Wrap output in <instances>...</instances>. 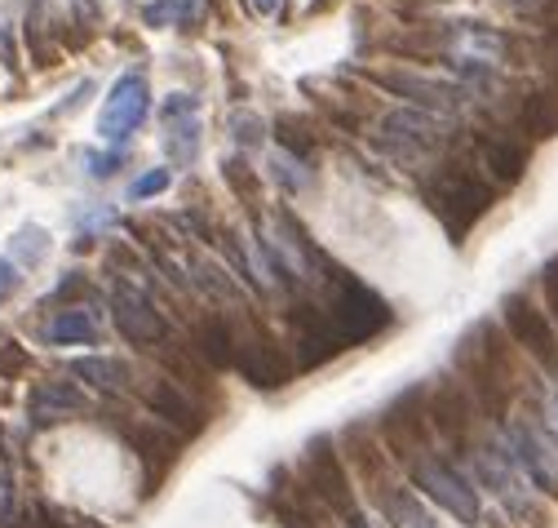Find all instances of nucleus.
<instances>
[{
  "instance_id": "f257e3e1",
  "label": "nucleus",
  "mask_w": 558,
  "mask_h": 528,
  "mask_svg": "<svg viewBox=\"0 0 558 528\" xmlns=\"http://www.w3.org/2000/svg\"><path fill=\"white\" fill-rule=\"evenodd\" d=\"M328 324H332V334L341 338V347H360L368 338H377L381 328L390 324V307L355 276H345L337 272L332 276V289H328Z\"/></svg>"
},
{
  "instance_id": "f03ea898",
  "label": "nucleus",
  "mask_w": 558,
  "mask_h": 528,
  "mask_svg": "<svg viewBox=\"0 0 558 528\" xmlns=\"http://www.w3.org/2000/svg\"><path fill=\"white\" fill-rule=\"evenodd\" d=\"M457 364H461V377L470 382V391L478 395V405L487 413H506L510 369H506V351L497 347V328L493 324H478L474 334L457 347Z\"/></svg>"
},
{
  "instance_id": "7ed1b4c3",
  "label": "nucleus",
  "mask_w": 558,
  "mask_h": 528,
  "mask_svg": "<svg viewBox=\"0 0 558 528\" xmlns=\"http://www.w3.org/2000/svg\"><path fill=\"white\" fill-rule=\"evenodd\" d=\"M448 68L461 72V76H483L493 68H506L514 58V36H506L501 27H487V23H448L439 32V45H435Z\"/></svg>"
},
{
  "instance_id": "20e7f679",
  "label": "nucleus",
  "mask_w": 558,
  "mask_h": 528,
  "mask_svg": "<svg viewBox=\"0 0 558 528\" xmlns=\"http://www.w3.org/2000/svg\"><path fill=\"white\" fill-rule=\"evenodd\" d=\"M257 249L266 257V272H275L284 285H298V280H315V244L306 240V231L298 227L293 214L279 209L270 223H257Z\"/></svg>"
},
{
  "instance_id": "39448f33",
  "label": "nucleus",
  "mask_w": 558,
  "mask_h": 528,
  "mask_svg": "<svg viewBox=\"0 0 558 528\" xmlns=\"http://www.w3.org/2000/svg\"><path fill=\"white\" fill-rule=\"evenodd\" d=\"M430 209L444 218L452 236H465L487 209H493V187L465 169H448L444 178L430 182Z\"/></svg>"
},
{
  "instance_id": "423d86ee",
  "label": "nucleus",
  "mask_w": 558,
  "mask_h": 528,
  "mask_svg": "<svg viewBox=\"0 0 558 528\" xmlns=\"http://www.w3.org/2000/svg\"><path fill=\"white\" fill-rule=\"evenodd\" d=\"M430 413H426V391L422 386H412V391H403V395H395V400L386 405V413H381V444L399 457V461H412L416 457H426L430 448V422H426Z\"/></svg>"
},
{
  "instance_id": "0eeeda50",
  "label": "nucleus",
  "mask_w": 558,
  "mask_h": 528,
  "mask_svg": "<svg viewBox=\"0 0 558 528\" xmlns=\"http://www.w3.org/2000/svg\"><path fill=\"white\" fill-rule=\"evenodd\" d=\"M412 484L422 489L435 506H444L457 524H478V493L470 489V480L452 467V461H444V457H435V453H426V457H416L412 461Z\"/></svg>"
},
{
  "instance_id": "6e6552de",
  "label": "nucleus",
  "mask_w": 558,
  "mask_h": 528,
  "mask_svg": "<svg viewBox=\"0 0 558 528\" xmlns=\"http://www.w3.org/2000/svg\"><path fill=\"white\" fill-rule=\"evenodd\" d=\"M506 448H510V457L519 461V471L536 489L558 493V435L554 431H545L532 418H514L506 427Z\"/></svg>"
},
{
  "instance_id": "1a4fd4ad",
  "label": "nucleus",
  "mask_w": 558,
  "mask_h": 528,
  "mask_svg": "<svg viewBox=\"0 0 558 528\" xmlns=\"http://www.w3.org/2000/svg\"><path fill=\"white\" fill-rule=\"evenodd\" d=\"M302 471H306V489L315 493V502H324V506H328V511H337L341 519L351 515V511H360V506H355L351 476H345V461H341V453L332 448V440H328V435H319V440H311V444H306Z\"/></svg>"
},
{
  "instance_id": "9d476101",
  "label": "nucleus",
  "mask_w": 558,
  "mask_h": 528,
  "mask_svg": "<svg viewBox=\"0 0 558 528\" xmlns=\"http://www.w3.org/2000/svg\"><path fill=\"white\" fill-rule=\"evenodd\" d=\"M474 471H478L483 489H493V497H497L514 519H527V515H532L527 476L519 471V461L510 457L506 444H478V448H474Z\"/></svg>"
},
{
  "instance_id": "9b49d317",
  "label": "nucleus",
  "mask_w": 558,
  "mask_h": 528,
  "mask_svg": "<svg viewBox=\"0 0 558 528\" xmlns=\"http://www.w3.org/2000/svg\"><path fill=\"white\" fill-rule=\"evenodd\" d=\"M111 320H116L120 334L129 343H137V347H160L169 338V324L156 311V302L147 298V289H137L129 280L111 285Z\"/></svg>"
},
{
  "instance_id": "f8f14e48",
  "label": "nucleus",
  "mask_w": 558,
  "mask_h": 528,
  "mask_svg": "<svg viewBox=\"0 0 558 528\" xmlns=\"http://www.w3.org/2000/svg\"><path fill=\"white\" fill-rule=\"evenodd\" d=\"M501 320H506V328H510V338H514L532 360H541L545 369L558 364L554 324H549V315H545L536 302H527L523 293H510V298L501 302Z\"/></svg>"
},
{
  "instance_id": "ddd939ff",
  "label": "nucleus",
  "mask_w": 558,
  "mask_h": 528,
  "mask_svg": "<svg viewBox=\"0 0 558 528\" xmlns=\"http://www.w3.org/2000/svg\"><path fill=\"white\" fill-rule=\"evenodd\" d=\"M151 98V89H147V81L137 76V72H124L116 85H111V94H107V103H102V116H98V134L107 139V143H124L137 124L147 120V103Z\"/></svg>"
},
{
  "instance_id": "4468645a",
  "label": "nucleus",
  "mask_w": 558,
  "mask_h": 528,
  "mask_svg": "<svg viewBox=\"0 0 558 528\" xmlns=\"http://www.w3.org/2000/svg\"><path fill=\"white\" fill-rule=\"evenodd\" d=\"M444 139H448L444 120L430 116V111H416V107L412 111H390L381 120V143L399 156H435L444 147Z\"/></svg>"
},
{
  "instance_id": "2eb2a0df",
  "label": "nucleus",
  "mask_w": 558,
  "mask_h": 528,
  "mask_svg": "<svg viewBox=\"0 0 558 528\" xmlns=\"http://www.w3.org/2000/svg\"><path fill=\"white\" fill-rule=\"evenodd\" d=\"M368 81L395 98H408L422 111L439 116V111H457L465 107V85H448V81H430V76H403V72H368Z\"/></svg>"
},
{
  "instance_id": "dca6fc26",
  "label": "nucleus",
  "mask_w": 558,
  "mask_h": 528,
  "mask_svg": "<svg viewBox=\"0 0 558 528\" xmlns=\"http://www.w3.org/2000/svg\"><path fill=\"white\" fill-rule=\"evenodd\" d=\"M85 391L76 386V382H66V377H49V382H36L32 386V395H27V418H32V427H58V422H66V418H76V413H85Z\"/></svg>"
},
{
  "instance_id": "f3484780",
  "label": "nucleus",
  "mask_w": 558,
  "mask_h": 528,
  "mask_svg": "<svg viewBox=\"0 0 558 528\" xmlns=\"http://www.w3.org/2000/svg\"><path fill=\"white\" fill-rule=\"evenodd\" d=\"M143 405H147L160 422L178 427L182 435H199V431H204V409L191 400V395H186L173 377H151V382L143 386Z\"/></svg>"
},
{
  "instance_id": "a211bd4d",
  "label": "nucleus",
  "mask_w": 558,
  "mask_h": 528,
  "mask_svg": "<svg viewBox=\"0 0 558 528\" xmlns=\"http://www.w3.org/2000/svg\"><path fill=\"white\" fill-rule=\"evenodd\" d=\"M293 347H298V369H324L328 360H337L345 347L332 334L328 315H315L311 307L293 311Z\"/></svg>"
},
{
  "instance_id": "6ab92c4d",
  "label": "nucleus",
  "mask_w": 558,
  "mask_h": 528,
  "mask_svg": "<svg viewBox=\"0 0 558 528\" xmlns=\"http://www.w3.org/2000/svg\"><path fill=\"white\" fill-rule=\"evenodd\" d=\"M235 369L244 373V382H253L257 391H275V386H289V360L284 356H279V347L262 334V328H257V334L253 338H244L240 343V351H235Z\"/></svg>"
},
{
  "instance_id": "aec40b11",
  "label": "nucleus",
  "mask_w": 558,
  "mask_h": 528,
  "mask_svg": "<svg viewBox=\"0 0 558 528\" xmlns=\"http://www.w3.org/2000/svg\"><path fill=\"white\" fill-rule=\"evenodd\" d=\"M165 147L178 165L195 160L199 152V103L191 94H169L165 98Z\"/></svg>"
},
{
  "instance_id": "412c9836",
  "label": "nucleus",
  "mask_w": 558,
  "mask_h": 528,
  "mask_svg": "<svg viewBox=\"0 0 558 528\" xmlns=\"http://www.w3.org/2000/svg\"><path fill=\"white\" fill-rule=\"evenodd\" d=\"M426 413H430L435 431H439L448 444H465V435H470V395H465L457 382H444V386L430 395Z\"/></svg>"
},
{
  "instance_id": "4be33fe9",
  "label": "nucleus",
  "mask_w": 558,
  "mask_h": 528,
  "mask_svg": "<svg viewBox=\"0 0 558 528\" xmlns=\"http://www.w3.org/2000/svg\"><path fill=\"white\" fill-rule=\"evenodd\" d=\"M124 440L137 448V457H143V467H147V493H156V484L165 480V471L173 467V457H178L173 435L156 431V427H124Z\"/></svg>"
},
{
  "instance_id": "5701e85b",
  "label": "nucleus",
  "mask_w": 558,
  "mask_h": 528,
  "mask_svg": "<svg viewBox=\"0 0 558 528\" xmlns=\"http://www.w3.org/2000/svg\"><path fill=\"white\" fill-rule=\"evenodd\" d=\"M208 369H231L235 364V351H240V338L227 315H204L195 324V347H191Z\"/></svg>"
},
{
  "instance_id": "b1692460",
  "label": "nucleus",
  "mask_w": 558,
  "mask_h": 528,
  "mask_svg": "<svg viewBox=\"0 0 558 528\" xmlns=\"http://www.w3.org/2000/svg\"><path fill=\"white\" fill-rule=\"evenodd\" d=\"M377 502H381V515L390 528H439L435 515L422 506V497H412L395 480H377Z\"/></svg>"
},
{
  "instance_id": "393cba45",
  "label": "nucleus",
  "mask_w": 558,
  "mask_h": 528,
  "mask_svg": "<svg viewBox=\"0 0 558 528\" xmlns=\"http://www.w3.org/2000/svg\"><path fill=\"white\" fill-rule=\"evenodd\" d=\"M102 338V328L89 311L81 307H66V311H53V320L45 324V343L49 347H89Z\"/></svg>"
},
{
  "instance_id": "a878e982",
  "label": "nucleus",
  "mask_w": 558,
  "mask_h": 528,
  "mask_svg": "<svg viewBox=\"0 0 558 528\" xmlns=\"http://www.w3.org/2000/svg\"><path fill=\"white\" fill-rule=\"evenodd\" d=\"M483 169L493 173V182L501 187H514L527 169V147L514 143V139H487L483 143Z\"/></svg>"
},
{
  "instance_id": "bb28decb",
  "label": "nucleus",
  "mask_w": 558,
  "mask_h": 528,
  "mask_svg": "<svg viewBox=\"0 0 558 528\" xmlns=\"http://www.w3.org/2000/svg\"><path fill=\"white\" fill-rule=\"evenodd\" d=\"M519 129L527 139H554L558 134V89H536L519 107Z\"/></svg>"
},
{
  "instance_id": "cd10ccee",
  "label": "nucleus",
  "mask_w": 558,
  "mask_h": 528,
  "mask_svg": "<svg viewBox=\"0 0 558 528\" xmlns=\"http://www.w3.org/2000/svg\"><path fill=\"white\" fill-rule=\"evenodd\" d=\"M208 14V0H151L143 10V23L147 27H178V32H191L199 27Z\"/></svg>"
},
{
  "instance_id": "c85d7f7f",
  "label": "nucleus",
  "mask_w": 558,
  "mask_h": 528,
  "mask_svg": "<svg viewBox=\"0 0 558 528\" xmlns=\"http://www.w3.org/2000/svg\"><path fill=\"white\" fill-rule=\"evenodd\" d=\"M72 377H81V382H89L94 391H107V395H116V391H124V386L133 382L129 364H120V360H111V356L72 360Z\"/></svg>"
},
{
  "instance_id": "c756f323",
  "label": "nucleus",
  "mask_w": 558,
  "mask_h": 528,
  "mask_svg": "<svg viewBox=\"0 0 558 528\" xmlns=\"http://www.w3.org/2000/svg\"><path fill=\"white\" fill-rule=\"evenodd\" d=\"M165 343H169V338H165ZM165 343H160V347H165ZM160 360H165V369L173 373L178 386H182V382H186V386H204V360L191 356L186 347H165Z\"/></svg>"
},
{
  "instance_id": "7c9ffc66",
  "label": "nucleus",
  "mask_w": 558,
  "mask_h": 528,
  "mask_svg": "<svg viewBox=\"0 0 558 528\" xmlns=\"http://www.w3.org/2000/svg\"><path fill=\"white\" fill-rule=\"evenodd\" d=\"M298 169H306V160H298V156H289V152L275 156V178L284 182L289 191H306V187H311V173H298Z\"/></svg>"
},
{
  "instance_id": "2f4dec72",
  "label": "nucleus",
  "mask_w": 558,
  "mask_h": 528,
  "mask_svg": "<svg viewBox=\"0 0 558 528\" xmlns=\"http://www.w3.org/2000/svg\"><path fill=\"white\" fill-rule=\"evenodd\" d=\"M195 280H199V289H204V293L214 289V298H222V302H231V298H235V285H231V280H222V272H218V267H208V262H195Z\"/></svg>"
},
{
  "instance_id": "473e14b6",
  "label": "nucleus",
  "mask_w": 558,
  "mask_h": 528,
  "mask_svg": "<svg viewBox=\"0 0 558 528\" xmlns=\"http://www.w3.org/2000/svg\"><path fill=\"white\" fill-rule=\"evenodd\" d=\"M169 182H173V173H169V169H151V173H143V178H133L129 195H133V201H151V195H160Z\"/></svg>"
},
{
  "instance_id": "72a5a7b5",
  "label": "nucleus",
  "mask_w": 558,
  "mask_h": 528,
  "mask_svg": "<svg viewBox=\"0 0 558 528\" xmlns=\"http://www.w3.org/2000/svg\"><path fill=\"white\" fill-rule=\"evenodd\" d=\"M45 528H107L89 515H76V511H62V506H49L45 511Z\"/></svg>"
},
{
  "instance_id": "f704fd0d",
  "label": "nucleus",
  "mask_w": 558,
  "mask_h": 528,
  "mask_svg": "<svg viewBox=\"0 0 558 528\" xmlns=\"http://www.w3.org/2000/svg\"><path fill=\"white\" fill-rule=\"evenodd\" d=\"M27 364L32 360H27V351L19 343H0V377H19Z\"/></svg>"
},
{
  "instance_id": "c9c22d12",
  "label": "nucleus",
  "mask_w": 558,
  "mask_h": 528,
  "mask_svg": "<svg viewBox=\"0 0 558 528\" xmlns=\"http://www.w3.org/2000/svg\"><path fill=\"white\" fill-rule=\"evenodd\" d=\"M227 178H231V187H235L240 195H248V205H257V182H253L248 165H240V160H227Z\"/></svg>"
},
{
  "instance_id": "e433bc0d",
  "label": "nucleus",
  "mask_w": 558,
  "mask_h": 528,
  "mask_svg": "<svg viewBox=\"0 0 558 528\" xmlns=\"http://www.w3.org/2000/svg\"><path fill=\"white\" fill-rule=\"evenodd\" d=\"M19 253H23L27 262H40V257H45V231H40V227L19 231Z\"/></svg>"
},
{
  "instance_id": "4c0bfd02",
  "label": "nucleus",
  "mask_w": 558,
  "mask_h": 528,
  "mask_svg": "<svg viewBox=\"0 0 558 528\" xmlns=\"http://www.w3.org/2000/svg\"><path fill=\"white\" fill-rule=\"evenodd\" d=\"M231 134H235L244 147H253V143L262 139V120H257V116H235V120H231Z\"/></svg>"
},
{
  "instance_id": "58836bf2",
  "label": "nucleus",
  "mask_w": 558,
  "mask_h": 528,
  "mask_svg": "<svg viewBox=\"0 0 558 528\" xmlns=\"http://www.w3.org/2000/svg\"><path fill=\"white\" fill-rule=\"evenodd\" d=\"M541 289H545V307H549V315L558 320V257L541 272Z\"/></svg>"
},
{
  "instance_id": "ea45409f",
  "label": "nucleus",
  "mask_w": 558,
  "mask_h": 528,
  "mask_svg": "<svg viewBox=\"0 0 558 528\" xmlns=\"http://www.w3.org/2000/svg\"><path fill=\"white\" fill-rule=\"evenodd\" d=\"M10 515H14V480L5 467H0V528L10 524Z\"/></svg>"
},
{
  "instance_id": "a19ab883",
  "label": "nucleus",
  "mask_w": 558,
  "mask_h": 528,
  "mask_svg": "<svg viewBox=\"0 0 558 528\" xmlns=\"http://www.w3.org/2000/svg\"><path fill=\"white\" fill-rule=\"evenodd\" d=\"M85 165H89L94 178H111V173L120 169V152H116V156H85Z\"/></svg>"
},
{
  "instance_id": "79ce46f5",
  "label": "nucleus",
  "mask_w": 558,
  "mask_h": 528,
  "mask_svg": "<svg viewBox=\"0 0 558 528\" xmlns=\"http://www.w3.org/2000/svg\"><path fill=\"white\" fill-rule=\"evenodd\" d=\"M0 62H5V68H19V49H14V36L5 23H0Z\"/></svg>"
},
{
  "instance_id": "37998d69",
  "label": "nucleus",
  "mask_w": 558,
  "mask_h": 528,
  "mask_svg": "<svg viewBox=\"0 0 558 528\" xmlns=\"http://www.w3.org/2000/svg\"><path fill=\"white\" fill-rule=\"evenodd\" d=\"M14 289H19V272L10 267V262H5V257H0V298H10Z\"/></svg>"
},
{
  "instance_id": "c03bdc74",
  "label": "nucleus",
  "mask_w": 558,
  "mask_h": 528,
  "mask_svg": "<svg viewBox=\"0 0 558 528\" xmlns=\"http://www.w3.org/2000/svg\"><path fill=\"white\" fill-rule=\"evenodd\" d=\"M253 5V14H262V19H275L279 14V5H284V0H248Z\"/></svg>"
},
{
  "instance_id": "a18cd8bd",
  "label": "nucleus",
  "mask_w": 558,
  "mask_h": 528,
  "mask_svg": "<svg viewBox=\"0 0 558 528\" xmlns=\"http://www.w3.org/2000/svg\"><path fill=\"white\" fill-rule=\"evenodd\" d=\"M72 10H76L85 23H94V19H98V0H72Z\"/></svg>"
},
{
  "instance_id": "49530a36",
  "label": "nucleus",
  "mask_w": 558,
  "mask_h": 528,
  "mask_svg": "<svg viewBox=\"0 0 558 528\" xmlns=\"http://www.w3.org/2000/svg\"><path fill=\"white\" fill-rule=\"evenodd\" d=\"M506 5H514L519 14H541V10H545V0H506Z\"/></svg>"
},
{
  "instance_id": "de8ad7c7",
  "label": "nucleus",
  "mask_w": 558,
  "mask_h": 528,
  "mask_svg": "<svg viewBox=\"0 0 558 528\" xmlns=\"http://www.w3.org/2000/svg\"><path fill=\"white\" fill-rule=\"evenodd\" d=\"M345 528H373V524H368L360 511H351V515H345Z\"/></svg>"
},
{
  "instance_id": "09e8293b",
  "label": "nucleus",
  "mask_w": 558,
  "mask_h": 528,
  "mask_svg": "<svg viewBox=\"0 0 558 528\" xmlns=\"http://www.w3.org/2000/svg\"><path fill=\"white\" fill-rule=\"evenodd\" d=\"M549 49H554V53H558V23H554V27H549Z\"/></svg>"
},
{
  "instance_id": "8fccbe9b",
  "label": "nucleus",
  "mask_w": 558,
  "mask_h": 528,
  "mask_svg": "<svg viewBox=\"0 0 558 528\" xmlns=\"http://www.w3.org/2000/svg\"><path fill=\"white\" fill-rule=\"evenodd\" d=\"M32 10H36V14H40V10H45V0H32Z\"/></svg>"
}]
</instances>
